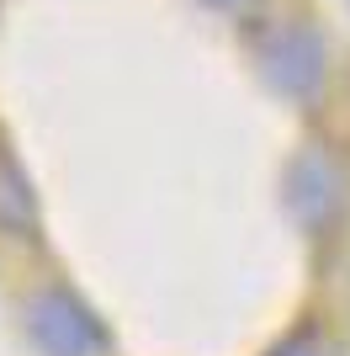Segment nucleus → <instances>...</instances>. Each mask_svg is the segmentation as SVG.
I'll return each mask as SVG.
<instances>
[{"label":"nucleus","mask_w":350,"mask_h":356,"mask_svg":"<svg viewBox=\"0 0 350 356\" xmlns=\"http://www.w3.org/2000/svg\"><path fill=\"white\" fill-rule=\"evenodd\" d=\"M265 59H271V74L292 90H308L319 80V38L303 27V22H276L265 32Z\"/></svg>","instance_id":"f257e3e1"},{"label":"nucleus","mask_w":350,"mask_h":356,"mask_svg":"<svg viewBox=\"0 0 350 356\" xmlns=\"http://www.w3.org/2000/svg\"><path fill=\"white\" fill-rule=\"evenodd\" d=\"M212 6H223V11H239V6H244V0H212Z\"/></svg>","instance_id":"f03ea898"}]
</instances>
